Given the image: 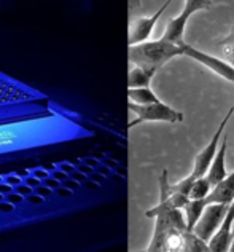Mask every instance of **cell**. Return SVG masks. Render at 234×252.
<instances>
[{"label": "cell", "instance_id": "ba28073f", "mask_svg": "<svg viewBox=\"0 0 234 252\" xmlns=\"http://www.w3.org/2000/svg\"><path fill=\"white\" fill-rule=\"evenodd\" d=\"M230 209V204L223 203H209L205 206L203 216L199 217V220L195 225V233L201 236L203 240L209 243V240L213 236V233L220 227V223L223 222L226 212Z\"/></svg>", "mask_w": 234, "mask_h": 252}, {"label": "cell", "instance_id": "4dcf8cb0", "mask_svg": "<svg viewBox=\"0 0 234 252\" xmlns=\"http://www.w3.org/2000/svg\"><path fill=\"white\" fill-rule=\"evenodd\" d=\"M58 168H59V169H62L64 172H67V174H69V176L72 174L73 171H75V168H73V164H72V163H69V161H62V163H59V164H58Z\"/></svg>", "mask_w": 234, "mask_h": 252}, {"label": "cell", "instance_id": "b9f144b4", "mask_svg": "<svg viewBox=\"0 0 234 252\" xmlns=\"http://www.w3.org/2000/svg\"><path fill=\"white\" fill-rule=\"evenodd\" d=\"M5 200V195H2V193H0V201H3Z\"/></svg>", "mask_w": 234, "mask_h": 252}, {"label": "cell", "instance_id": "cb8c5ba5", "mask_svg": "<svg viewBox=\"0 0 234 252\" xmlns=\"http://www.w3.org/2000/svg\"><path fill=\"white\" fill-rule=\"evenodd\" d=\"M26 201H28L29 204H33V206H40V204H43V203H45V198H43V196H40V195H37L35 191H33L32 195L26 196Z\"/></svg>", "mask_w": 234, "mask_h": 252}, {"label": "cell", "instance_id": "5b68a950", "mask_svg": "<svg viewBox=\"0 0 234 252\" xmlns=\"http://www.w3.org/2000/svg\"><path fill=\"white\" fill-rule=\"evenodd\" d=\"M129 110L136 115V120L129 123V128L144 122H166V123H180L183 122V114L171 105L164 104L163 101L153 102V104H132L129 102Z\"/></svg>", "mask_w": 234, "mask_h": 252}, {"label": "cell", "instance_id": "f1b7e54d", "mask_svg": "<svg viewBox=\"0 0 234 252\" xmlns=\"http://www.w3.org/2000/svg\"><path fill=\"white\" fill-rule=\"evenodd\" d=\"M15 211V204H11L10 201H0V212H3V214H10V212Z\"/></svg>", "mask_w": 234, "mask_h": 252}, {"label": "cell", "instance_id": "ffe728a7", "mask_svg": "<svg viewBox=\"0 0 234 252\" xmlns=\"http://www.w3.org/2000/svg\"><path fill=\"white\" fill-rule=\"evenodd\" d=\"M5 200H6V201H10L11 204H15V206H18V204H23V203H24L26 196L13 190L10 195H6V196H5Z\"/></svg>", "mask_w": 234, "mask_h": 252}, {"label": "cell", "instance_id": "6da1fadb", "mask_svg": "<svg viewBox=\"0 0 234 252\" xmlns=\"http://www.w3.org/2000/svg\"><path fill=\"white\" fill-rule=\"evenodd\" d=\"M78 122L59 109L48 114L0 123V164L43 155L58 145L86 136Z\"/></svg>", "mask_w": 234, "mask_h": 252}, {"label": "cell", "instance_id": "836d02e7", "mask_svg": "<svg viewBox=\"0 0 234 252\" xmlns=\"http://www.w3.org/2000/svg\"><path fill=\"white\" fill-rule=\"evenodd\" d=\"M220 45L225 46V45H234V26H233V29L228 35H226L223 40H220Z\"/></svg>", "mask_w": 234, "mask_h": 252}, {"label": "cell", "instance_id": "f35d334b", "mask_svg": "<svg viewBox=\"0 0 234 252\" xmlns=\"http://www.w3.org/2000/svg\"><path fill=\"white\" fill-rule=\"evenodd\" d=\"M18 174L24 179V177H28L30 174V169H21V171H18Z\"/></svg>", "mask_w": 234, "mask_h": 252}, {"label": "cell", "instance_id": "7c38bea8", "mask_svg": "<svg viewBox=\"0 0 234 252\" xmlns=\"http://www.w3.org/2000/svg\"><path fill=\"white\" fill-rule=\"evenodd\" d=\"M234 201V171L230 172L223 181L213 185L209 196L205 198V203H223L231 204Z\"/></svg>", "mask_w": 234, "mask_h": 252}, {"label": "cell", "instance_id": "8fae6325", "mask_svg": "<svg viewBox=\"0 0 234 252\" xmlns=\"http://www.w3.org/2000/svg\"><path fill=\"white\" fill-rule=\"evenodd\" d=\"M234 201L230 204V209L226 212L223 222L209 240V249L212 252H228L231 251V244L234 240Z\"/></svg>", "mask_w": 234, "mask_h": 252}, {"label": "cell", "instance_id": "8d00e7d4", "mask_svg": "<svg viewBox=\"0 0 234 252\" xmlns=\"http://www.w3.org/2000/svg\"><path fill=\"white\" fill-rule=\"evenodd\" d=\"M140 3H142V0H129V10H131V13L139 10L140 8Z\"/></svg>", "mask_w": 234, "mask_h": 252}, {"label": "cell", "instance_id": "30bf717a", "mask_svg": "<svg viewBox=\"0 0 234 252\" xmlns=\"http://www.w3.org/2000/svg\"><path fill=\"white\" fill-rule=\"evenodd\" d=\"M172 3V0H166V3L161 5L156 13H153L151 16H137V18H132L131 23H129V45H137V43H142L146 42L151 35L153 29L158 23V19L161 18L163 13L167 10V6Z\"/></svg>", "mask_w": 234, "mask_h": 252}, {"label": "cell", "instance_id": "9a60e30c", "mask_svg": "<svg viewBox=\"0 0 234 252\" xmlns=\"http://www.w3.org/2000/svg\"><path fill=\"white\" fill-rule=\"evenodd\" d=\"M205 206H207L205 200H190L185 204L183 214H185V220H186V227H188V230L195 228V225L199 220V217L203 216Z\"/></svg>", "mask_w": 234, "mask_h": 252}, {"label": "cell", "instance_id": "5bb4252c", "mask_svg": "<svg viewBox=\"0 0 234 252\" xmlns=\"http://www.w3.org/2000/svg\"><path fill=\"white\" fill-rule=\"evenodd\" d=\"M156 72L150 69L139 67V65H132L128 75V88H142V86H150L153 77Z\"/></svg>", "mask_w": 234, "mask_h": 252}, {"label": "cell", "instance_id": "277c9868", "mask_svg": "<svg viewBox=\"0 0 234 252\" xmlns=\"http://www.w3.org/2000/svg\"><path fill=\"white\" fill-rule=\"evenodd\" d=\"M183 45L185 42L178 45L164 40L163 37L158 40H146L137 45H129V63L132 65L158 72L171 59L183 56Z\"/></svg>", "mask_w": 234, "mask_h": 252}, {"label": "cell", "instance_id": "ee69618b", "mask_svg": "<svg viewBox=\"0 0 234 252\" xmlns=\"http://www.w3.org/2000/svg\"><path fill=\"white\" fill-rule=\"evenodd\" d=\"M0 182H3V176H0Z\"/></svg>", "mask_w": 234, "mask_h": 252}, {"label": "cell", "instance_id": "83f0119b", "mask_svg": "<svg viewBox=\"0 0 234 252\" xmlns=\"http://www.w3.org/2000/svg\"><path fill=\"white\" fill-rule=\"evenodd\" d=\"M225 58L233 67H234V45H225Z\"/></svg>", "mask_w": 234, "mask_h": 252}, {"label": "cell", "instance_id": "d590c367", "mask_svg": "<svg viewBox=\"0 0 234 252\" xmlns=\"http://www.w3.org/2000/svg\"><path fill=\"white\" fill-rule=\"evenodd\" d=\"M62 185H65V187H69L70 190H77V189L80 187V182H77L73 177H69V179H65Z\"/></svg>", "mask_w": 234, "mask_h": 252}, {"label": "cell", "instance_id": "7a4b0ae2", "mask_svg": "<svg viewBox=\"0 0 234 252\" xmlns=\"http://www.w3.org/2000/svg\"><path fill=\"white\" fill-rule=\"evenodd\" d=\"M53 109L45 93L0 72V123L43 115Z\"/></svg>", "mask_w": 234, "mask_h": 252}, {"label": "cell", "instance_id": "f6af8a7d", "mask_svg": "<svg viewBox=\"0 0 234 252\" xmlns=\"http://www.w3.org/2000/svg\"><path fill=\"white\" fill-rule=\"evenodd\" d=\"M233 233H234V230H233Z\"/></svg>", "mask_w": 234, "mask_h": 252}, {"label": "cell", "instance_id": "52a82bcc", "mask_svg": "<svg viewBox=\"0 0 234 252\" xmlns=\"http://www.w3.org/2000/svg\"><path fill=\"white\" fill-rule=\"evenodd\" d=\"M233 112H234V107H231V109L228 110V114H226V115L223 117V120L220 122L218 128H217V131H215V134L212 136V139L209 141V144H207L205 147L195 157V161H193V171L190 172V174H191L193 177H203V176L207 174V171H209L210 164H212V161H213V158H215L217 152H218L220 137H222L223 131H225V126L228 125L230 118H231V115H233Z\"/></svg>", "mask_w": 234, "mask_h": 252}, {"label": "cell", "instance_id": "74e56055", "mask_svg": "<svg viewBox=\"0 0 234 252\" xmlns=\"http://www.w3.org/2000/svg\"><path fill=\"white\" fill-rule=\"evenodd\" d=\"M78 171L85 172V174H91V166H89V164L83 163V164H80V166H78Z\"/></svg>", "mask_w": 234, "mask_h": 252}, {"label": "cell", "instance_id": "7402d4cb", "mask_svg": "<svg viewBox=\"0 0 234 252\" xmlns=\"http://www.w3.org/2000/svg\"><path fill=\"white\" fill-rule=\"evenodd\" d=\"M30 172H32V174L35 176V177H38L40 181H45V179H48V177L51 176V174H50L51 171H48L46 168H33V169H30Z\"/></svg>", "mask_w": 234, "mask_h": 252}, {"label": "cell", "instance_id": "2e32d148", "mask_svg": "<svg viewBox=\"0 0 234 252\" xmlns=\"http://www.w3.org/2000/svg\"><path fill=\"white\" fill-rule=\"evenodd\" d=\"M128 97H129V102L139 104V105L153 104V102L161 101V99L155 94V91H153L150 86H142V88H129Z\"/></svg>", "mask_w": 234, "mask_h": 252}, {"label": "cell", "instance_id": "e575fe53", "mask_svg": "<svg viewBox=\"0 0 234 252\" xmlns=\"http://www.w3.org/2000/svg\"><path fill=\"white\" fill-rule=\"evenodd\" d=\"M70 177H73V179H75V181L80 182V184H83V182L86 181V174H85V172H82V171H78V169L73 171L72 174H70Z\"/></svg>", "mask_w": 234, "mask_h": 252}, {"label": "cell", "instance_id": "9c48e42d", "mask_svg": "<svg viewBox=\"0 0 234 252\" xmlns=\"http://www.w3.org/2000/svg\"><path fill=\"white\" fill-rule=\"evenodd\" d=\"M183 56H188L191 59H195L199 64H203L204 67L210 69L213 74H217L218 77L225 78L231 83H234V67L228 63V61H223V59L215 58L212 55H207V53L196 50L195 46H191L185 42L183 45Z\"/></svg>", "mask_w": 234, "mask_h": 252}, {"label": "cell", "instance_id": "d6986e66", "mask_svg": "<svg viewBox=\"0 0 234 252\" xmlns=\"http://www.w3.org/2000/svg\"><path fill=\"white\" fill-rule=\"evenodd\" d=\"M169 198H171V201H172L174 206L178 208V209H183L185 204L191 200V198L186 193H182V191H172V190H171V193H169Z\"/></svg>", "mask_w": 234, "mask_h": 252}, {"label": "cell", "instance_id": "484cf974", "mask_svg": "<svg viewBox=\"0 0 234 252\" xmlns=\"http://www.w3.org/2000/svg\"><path fill=\"white\" fill-rule=\"evenodd\" d=\"M43 184H45V185H48V187H50L51 190H55V191L62 185L61 181H58V179H56V177H53V176H50L48 179H45Z\"/></svg>", "mask_w": 234, "mask_h": 252}, {"label": "cell", "instance_id": "8992f818", "mask_svg": "<svg viewBox=\"0 0 234 252\" xmlns=\"http://www.w3.org/2000/svg\"><path fill=\"white\" fill-rule=\"evenodd\" d=\"M213 2L212 0H185V6L180 15H177L176 18L169 19V23L166 26L164 34L161 35L164 40H169L172 43H178L182 45L185 40V28L188 19L195 15L196 11L201 10H210Z\"/></svg>", "mask_w": 234, "mask_h": 252}, {"label": "cell", "instance_id": "ab89813d", "mask_svg": "<svg viewBox=\"0 0 234 252\" xmlns=\"http://www.w3.org/2000/svg\"><path fill=\"white\" fill-rule=\"evenodd\" d=\"M56 166H58V164H53V163H50V164H46V166H45V168H46V169H48V171H51V172H53V171H55V169H56Z\"/></svg>", "mask_w": 234, "mask_h": 252}, {"label": "cell", "instance_id": "1f68e13d", "mask_svg": "<svg viewBox=\"0 0 234 252\" xmlns=\"http://www.w3.org/2000/svg\"><path fill=\"white\" fill-rule=\"evenodd\" d=\"M13 190H15V187H13V185L6 184L5 181H3V182H0V193H2V195H5V196H6V195H10Z\"/></svg>", "mask_w": 234, "mask_h": 252}, {"label": "cell", "instance_id": "d4e9b609", "mask_svg": "<svg viewBox=\"0 0 234 252\" xmlns=\"http://www.w3.org/2000/svg\"><path fill=\"white\" fill-rule=\"evenodd\" d=\"M33 191H35V193L37 195H40V196H43V198H48L51 193H53V191H55V190H51L50 187H48V185H45V184H42V185H38V187L37 189H33Z\"/></svg>", "mask_w": 234, "mask_h": 252}, {"label": "cell", "instance_id": "44dd1931", "mask_svg": "<svg viewBox=\"0 0 234 252\" xmlns=\"http://www.w3.org/2000/svg\"><path fill=\"white\" fill-rule=\"evenodd\" d=\"M3 181L6 182V184H10V185H13V187H16V185H19V184H23L24 182V179L18 174V172H13V174H6V176H3Z\"/></svg>", "mask_w": 234, "mask_h": 252}, {"label": "cell", "instance_id": "ac0fdd59", "mask_svg": "<svg viewBox=\"0 0 234 252\" xmlns=\"http://www.w3.org/2000/svg\"><path fill=\"white\" fill-rule=\"evenodd\" d=\"M212 191V184L209 182V179L205 176L196 177L193 181L191 190H190V198L191 200H205L209 193Z\"/></svg>", "mask_w": 234, "mask_h": 252}, {"label": "cell", "instance_id": "4fadbf2b", "mask_svg": "<svg viewBox=\"0 0 234 252\" xmlns=\"http://www.w3.org/2000/svg\"><path fill=\"white\" fill-rule=\"evenodd\" d=\"M226 147H228V141H226V137L222 139V145H220V149L217 152L215 158H213V161L210 164L209 171H207L205 177L209 179V182L213 185H217L220 181H223V179L228 176V172H226V166H225V160H226Z\"/></svg>", "mask_w": 234, "mask_h": 252}, {"label": "cell", "instance_id": "603a6c76", "mask_svg": "<svg viewBox=\"0 0 234 252\" xmlns=\"http://www.w3.org/2000/svg\"><path fill=\"white\" fill-rule=\"evenodd\" d=\"M15 191H18V193H21V195H24V196H29V195L33 193V189L30 187V185L26 184V182H23V184L16 185V187H15Z\"/></svg>", "mask_w": 234, "mask_h": 252}, {"label": "cell", "instance_id": "f546056e", "mask_svg": "<svg viewBox=\"0 0 234 252\" xmlns=\"http://www.w3.org/2000/svg\"><path fill=\"white\" fill-rule=\"evenodd\" d=\"M51 176H53V177H56L58 181H61L62 184H64V181H65V179H69V177H70L69 174H67V172H64L62 169H59V168H58V169H55V171H53V172H51Z\"/></svg>", "mask_w": 234, "mask_h": 252}, {"label": "cell", "instance_id": "e0dca14e", "mask_svg": "<svg viewBox=\"0 0 234 252\" xmlns=\"http://www.w3.org/2000/svg\"><path fill=\"white\" fill-rule=\"evenodd\" d=\"M185 252H207L209 249V243L203 240L201 236L195 233V230H186L185 231Z\"/></svg>", "mask_w": 234, "mask_h": 252}, {"label": "cell", "instance_id": "3957f363", "mask_svg": "<svg viewBox=\"0 0 234 252\" xmlns=\"http://www.w3.org/2000/svg\"><path fill=\"white\" fill-rule=\"evenodd\" d=\"M171 182L169 174L164 169L159 176V203L155 208L145 212L146 217L155 219V230H153L151 241L146 251L148 252H163V246L166 238L174 231H185L188 230L185 220L183 209H178L172 204L171 198Z\"/></svg>", "mask_w": 234, "mask_h": 252}, {"label": "cell", "instance_id": "4316f807", "mask_svg": "<svg viewBox=\"0 0 234 252\" xmlns=\"http://www.w3.org/2000/svg\"><path fill=\"white\" fill-rule=\"evenodd\" d=\"M24 182L28 184V185H30L32 189H37L38 185H42V184H43V181H40V179L33 176L32 172H30V174H29L28 177H24Z\"/></svg>", "mask_w": 234, "mask_h": 252}, {"label": "cell", "instance_id": "7bdbcfd3", "mask_svg": "<svg viewBox=\"0 0 234 252\" xmlns=\"http://www.w3.org/2000/svg\"><path fill=\"white\" fill-rule=\"evenodd\" d=\"M231 251H234V240H233V244H231Z\"/></svg>", "mask_w": 234, "mask_h": 252}, {"label": "cell", "instance_id": "d6a6232c", "mask_svg": "<svg viewBox=\"0 0 234 252\" xmlns=\"http://www.w3.org/2000/svg\"><path fill=\"white\" fill-rule=\"evenodd\" d=\"M56 193L59 195V196H64V198H67V196H72L73 195V190H70L69 187H65V185H61L58 190H56Z\"/></svg>", "mask_w": 234, "mask_h": 252}, {"label": "cell", "instance_id": "60d3db41", "mask_svg": "<svg viewBox=\"0 0 234 252\" xmlns=\"http://www.w3.org/2000/svg\"><path fill=\"white\" fill-rule=\"evenodd\" d=\"M85 163H86V164H89L91 168H92V166H97V163H96L94 160H85Z\"/></svg>", "mask_w": 234, "mask_h": 252}]
</instances>
